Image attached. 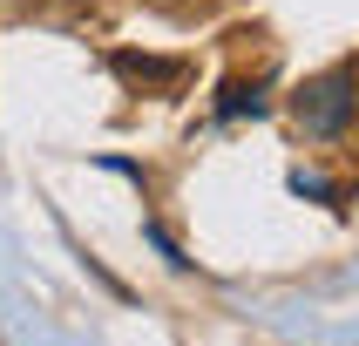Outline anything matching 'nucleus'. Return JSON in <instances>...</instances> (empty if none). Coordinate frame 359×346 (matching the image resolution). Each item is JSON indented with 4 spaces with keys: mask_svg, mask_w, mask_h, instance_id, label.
<instances>
[{
    "mask_svg": "<svg viewBox=\"0 0 359 346\" xmlns=\"http://www.w3.org/2000/svg\"><path fill=\"white\" fill-rule=\"evenodd\" d=\"M149 7H163L170 20H203L210 7H217V0H149Z\"/></svg>",
    "mask_w": 359,
    "mask_h": 346,
    "instance_id": "obj_4",
    "label": "nucleus"
},
{
    "mask_svg": "<svg viewBox=\"0 0 359 346\" xmlns=\"http://www.w3.org/2000/svg\"><path fill=\"white\" fill-rule=\"evenodd\" d=\"M109 68H116L129 88H142V95H177L183 81H190V61L183 55H136V48H116Z\"/></svg>",
    "mask_w": 359,
    "mask_h": 346,
    "instance_id": "obj_2",
    "label": "nucleus"
},
{
    "mask_svg": "<svg viewBox=\"0 0 359 346\" xmlns=\"http://www.w3.org/2000/svg\"><path fill=\"white\" fill-rule=\"evenodd\" d=\"M27 14H41V20H81V14H95V0H27Z\"/></svg>",
    "mask_w": 359,
    "mask_h": 346,
    "instance_id": "obj_3",
    "label": "nucleus"
},
{
    "mask_svg": "<svg viewBox=\"0 0 359 346\" xmlns=\"http://www.w3.org/2000/svg\"><path fill=\"white\" fill-rule=\"evenodd\" d=\"M353 88H359V75L353 68H332V75H319V81H305V95H299V122L312 129V136H332L346 116H353Z\"/></svg>",
    "mask_w": 359,
    "mask_h": 346,
    "instance_id": "obj_1",
    "label": "nucleus"
},
{
    "mask_svg": "<svg viewBox=\"0 0 359 346\" xmlns=\"http://www.w3.org/2000/svg\"><path fill=\"white\" fill-rule=\"evenodd\" d=\"M353 75H359V68H353Z\"/></svg>",
    "mask_w": 359,
    "mask_h": 346,
    "instance_id": "obj_5",
    "label": "nucleus"
}]
</instances>
